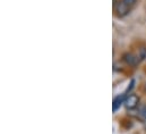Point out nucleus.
<instances>
[{
    "instance_id": "nucleus-2",
    "label": "nucleus",
    "mask_w": 146,
    "mask_h": 134,
    "mask_svg": "<svg viewBox=\"0 0 146 134\" xmlns=\"http://www.w3.org/2000/svg\"><path fill=\"white\" fill-rule=\"evenodd\" d=\"M138 102H139V98L136 94L131 93V94H129L126 98V100H125L123 103H125V106H126L127 109H134V108H136L138 106Z\"/></svg>"
},
{
    "instance_id": "nucleus-7",
    "label": "nucleus",
    "mask_w": 146,
    "mask_h": 134,
    "mask_svg": "<svg viewBox=\"0 0 146 134\" xmlns=\"http://www.w3.org/2000/svg\"><path fill=\"white\" fill-rule=\"evenodd\" d=\"M141 114H142V116L144 117L146 119V106H144L143 108H142V110H141Z\"/></svg>"
},
{
    "instance_id": "nucleus-6",
    "label": "nucleus",
    "mask_w": 146,
    "mask_h": 134,
    "mask_svg": "<svg viewBox=\"0 0 146 134\" xmlns=\"http://www.w3.org/2000/svg\"><path fill=\"white\" fill-rule=\"evenodd\" d=\"M125 3H127L129 7L130 6H133V5H135V2H136V0H122Z\"/></svg>"
},
{
    "instance_id": "nucleus-3",
    "label": "nucleus",
    "mask_w": 146,
    "mask_h": 134,
    "mask_svg": "<svg viewBox=\"0 0 146 134\" xmlns=\"http://www.w3.org/2000/svg\"><path fill=\"white\" fill-rule=\"evenodd\" d=\"M123 60H125V63H126L127 65L133 66V67L136 66V65L139 63L137 56H135L134 54H125V55H123Z\"/></svg>"
},
{
    "instance_id": "nucleus-4",
    "label": "nucleus",
    "mask_w": 146,
    "mask_h": 134,
    "mask_svg": "<svg viewBox=\"0 0 146 134\" xmlns=\"http://www.w3.org/2000/svg\"><path fill=\"white\" fill-rule=\"evenodd\" d=\"M125 102L123 101V96H118L114 100H113V111H115L118 109V107L121 106V103Z\"/></svg>"
},
{
    "instance_id": "nucleus-8",
    "label": "nucleus",
    "mask_w": 146,
    "mask_h": 134,
    "mask_svg": "<svg viewBox=\"0 0 146 134\" xmlns=\"http://www.w3.org/2000/svg\"><path fill=\"white\" fill-rule=\"evenodd\" d=\"M145 88H146V84H145Z\"/></svg>"
},
{
    "instance_id": "nucleus-1",
    "label": "nucleus",
    "mask_w": 146,
    "mask_h": 134,
    "mask_svg": "<svg viewBox=\"0 0 146 134\" xmlns=\"http://www.w3.org/2000/svg\"><path fill=\"white\" fill-rule=\"evenodd\" d=\"M114 10H115L118 17H125V16H127V15L129 14L130 8H129V6H128L127 3H125L123 1H119V2H117V5L114 6Z\"/></svg>"
},
{
    "instance_id": "nucleus-5",
    "label": "nucleus",
    "mask_w": 146,
    "mask_h": 134,
    "mask_svg": "<svg viewBox=\"0 0 146 134\" xmlns=\"http://www.w3.org/2000/svg\"><path fill=\"white\" fill-rule=\"evenodd\" d=\"M137 58L139 62H142L143 59L146 58V47H142L141 49H138V55H137Z\"/></svg>"
}]
</instances>
